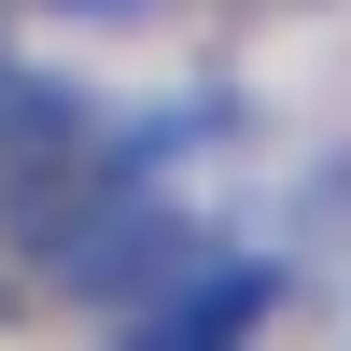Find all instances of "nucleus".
Instances as JSON below:
<instances>
[{
    "instance_id": "obj_1",
    "label": "nucleus",
    "mask_w": 351,
    "mask_h": 351,
    "mask_svg": "<svg viewBox=\"0 0 351 351\" xmlns=\"http://www.w3.org/2000/svg\"><path fill=\"white\" fill-rule=\"evenodd\" d=\"M197 253H211V225H197L183 197L127 183V197H99V211H84L71 239L43 253V281H56V295H84V309H112V324H127L141 295H169V281L197 267Z\"/></svg>"
},
{
    "instance_id": "obj_2",
    "label": "nucleus",
    "mask_w": 351,
    "mask_h": 351,
    "mask_svg": "<svg viewBox=\"0 0 351 351\" xmlns=\"http://www.w3.org/2000/svg\"><path fill=\"white\" fill-rule=\"evenodd\" d=\"M267 309H281V267L211 239L169 295H141L127 324H112V351H253V324H267Z\"/></svg>"
},
{
    "instance_id": "obj_3",
    "label": "nucleus",
    "mask_w": 351,
    "mask_h": 351,
    "mask_svg": "<svg viewBox=\"0 0 351 351\" xmlns=\"http://www.w3.org/2000/svg\"><path fill=\"white\" fill-rule=\"evenodd\" d=\"M71 14H141V0H71Z\"/></svg>"
}]
</instances>
